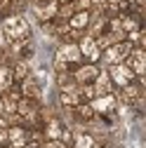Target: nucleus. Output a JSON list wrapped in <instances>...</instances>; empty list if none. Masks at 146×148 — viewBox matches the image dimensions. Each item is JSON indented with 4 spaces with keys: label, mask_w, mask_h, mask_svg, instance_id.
I'll return each mask as SVG.
<instances>
[{
    "label": "nucleus",
    "mask_w": 146,
    "mask_h": 148,
    "mask_svg": "<svg viewBox=\"0 0 146 148\" xmlns=\"http://www.w3.org/2000/svg\"><path fill=\"white\" fill-rule=\"evenodd\" d=\"M26 143H28V127L10 125L7 127V148H24Z\"/></svg>",
    "instance_id": "obj_8"
},
{
    "label": "nucleus",
    "mask_w": 146,
    "mask_h": 148,
    "mask_svg": "<svg viewBox=\"0 0 146 148\" xmlns=\"http://www.w3.org/2000/svg\"><path fill=\"white\" fill-rule=\"evenodd\" d=\"M73 5H76V10L87 12V10H92V0H73Z\"/></svg>",
    "instance_id": "obj_18"
},
{
    "label": "nucleus",
    "mask_w": 146,
    "mask_h": 148,
    "mask_svg": "<svg viewBox=\"0 0 146 148\" xmlns=\"http://www.w3.org/2000/svg\"><path fill=\"white\" fill-rule=\"evenodd\" d=\"M10 68H12V75H14V82H21L24 78H28L31 75V71H33V66H31V61H12L10 64Z\"/></svg>",
    "instance_id": "obj_13"
},
{
    "label": "nucleus",
    "mask_w": 146,
    "mask_h": 148,
    "mask_svg": "<svg viewBox=\"0 0 146 148\" xmlns=\"http://www.w3.org/2000/svg\"><path fill=\"white\" fill-rule=\"evenodd\" d=\"M57 3L59 5H66V3H73V0H57Z\"/></svg>",
    "instance_id": "obj_21"
},
{
    "label": "nucleus",
    "mask_w": 146,
    "mask_h": 148,
    "mask_svg": "<svg viewBox=\"0 0 146 148\" xmlns=\"http://www.w3.org/2000/svg\"><path fill=\"white\" fill-rule=\"evenodd\" d=\"M90 19H92L90 10H87V12L78 10V12H73V16L68 19V26H71L73 31H87V26H90Z\"/></svg>",
    "instance_id": "obj_12"
},
{
    "label": "nucleus",
    "mask_w": 146,
    "mask_h": 148,
    "mask_svg": "<svg viewBox=\"0 0 146 148\" xmlns=\"http://www.w3.org/2000/svg\"><path fill=\"white\" fill-rule=\"evenodd\" d=\"M106 73H108V78H111V82H113V87L116 89H120V87H125L127 82H132L137 75L132 73V68L127 66L125 61H120V64H111V66H106Z\"/></svg>",
    "instance_id": "obj_4"
},
{
    "label": "nucleus",
    "mask_w": 146,
    "mask_h": 148,
    "mask_svg": "<svg viewBox=\"0 0 146 148\" xmlns=\"http://www.w3.org/2000/svg\"><path fill=\"white\" fill-rule=\"evenodd\" d=\"M0 146H5V148H7V127H5V129H0Z\"/></svg>",
    "instance_id": "obj_19"
},
{
    "label": "nucleus",
    "mask_w": 146,
    "mask_h": 148,
    "mask_svg": "<svg viewBox=\"0 0 146 148\" xmlns=\"http://www.w3.org/2000/svg\"><path fill=\"white\" fill-rule=\"evenodd\" d=\"M19 85V89H21V97H31V99H40L43 101V85L33 78V73L28 78H24L21 82H17Z\"/></svg>",
    "instance_id": "obj_9"
},
{
    "label": "nucleus",
    "mask_w": 146,
    "mask_h": 148,
    "mask_svg": "<svg viewBox=\"0 0 146 148\" xmlns=\"http://www.w3.org/2000/svg\"><path fill=\"white\" fill-rule=\"evenodd\" d=\"M90 106H92V110L97 115H108V113L116 110L118 97H116V92H111V94H101V97H94L92 101H90Z\"/></svg>",
    "instance_id": "obj_7"
},
{
    "label": "nucleus",
    "mask_w": 146,
    "mask_h": 148,
    "mask_svg": "<svg viewBox=\"0 0 146 148\" xmlns=\"http://www.w3.org/2000/svg\"><path fill=\"white\" fill-rule=\"evenodd\" d=\"M99 71H101L99 64H87V61H83L78 68H73L71 73H73V80H76L78 85H87V82H94V78L99 75Z\"/></svg>",
    "instance_id": "obj_6"
},
{
    "label": "nucleus",
    "mask_w": 146,
    "mask_h": 148,
    "mask_svg": "<svg viewBox=\"0 0 146 148\" xmlns=\"http://www.w3.org/2000/svg\"><path fill=\"white\" fill-rule=\"evenodd\" d=\"M0 28H3L5 38H7V45L12 40H21V38H33L31 33V24L24 14H10L5 19H0Z\"/></svg>",
    "instance_id": "obj_1"
},
{
    "label": "nucleus",
    "mask_w": 146,
    "mask_h": 148,
    "mask_svg": "<svg viewBox=\"0 0 146 148\" xmlns=\"http://www.w3.org/2000/svg\"><path fill=\"white\" fill-rule=\"evenodd\" d=\"M14 85V75H12V68L7 64H0V92H7Z\"/></svg>",
    "instance_id": "obj_15"
},
{
    "label": "nucleus",
    "mask_w": 146,
    "mask_h": 148,
    "mask_svg": "<svg viewBox=\"0 0 146 148\" xmlns=\"http://www.w3.org/2000/svg\"><path fill=\"white\" fill-rule=\"evenodd\" d=\"M0 148H5V146H0Z\"/></svg>",
    "instance_id": "obj_23"
},
{
    "label": "nucleus",
    "mask_w": 146,
    "mask_h": 148,
    "mask_svg": "<svg viewBox=\"0 0 146 148\" xmlns=\"http://www.w3.org/2000/svg\"><path fill=\"white\" fill-rule=\"evenodd\" d=\"M28 10L33 12L35 19H38V24H43V21H52L54 16H57L59 3L57 0H31Z\"/></svg>",
    "instance_id": "obj_3"
},
{
    "label": "nucleus",
    "mask_w": 146,
    "mask_h": 148,
    "mask_svg": "<svg viewBox=\"0 0 146 148\" xmlns=\"http://www.w3.org/2000/svg\"><path fill=\"white\" fill-rule=\"evenodd\" d=\"M92 87H94V94H97V97H101V94H111V92H116V87H113L111 78H108V73H106V68H101V71H99V75L94 78Z\"/></svg>",
    "instance_id": "obj_10"
},
{
    "label": "nucleus",
    "mask_w": 146,
    "mask_h": 148,
    "mask_svg": "<svg viewBox=\"0 0 146 148\" xmlns=\"http://www.w3.org/2000/svg\"><path fill=\"white\" fill-rule=\"evenodd\" d=\"M78 49H80V54H83V61H87V64H99L101 49L97 47V40L92 38V35L83 33L80 40H78Z\"/></svg>",
    "instance_id": "obj_5"
},
{
    "label": "nucleus",
    "mask_w": 146,
    "mask_h": 148,
    "mask_svg": "<svg viewBox=\"0 0 146 148\" xmlns=\"http://www.w3.org/2000/svg\"><path fill=\"white\" fill-rule=\"evenodd\" d=\"M104 3H106V0H92V5H97V7H101Z\"/></svg>",
    "instance_id": "obj_20"
},
{
    "label": "nucleus",
    "mask_w": 146,
    "mask_h": 148,
    "mask_svg": "<svg viewBox=\"0 0 146 148\" xmlns=\"http://www.w3.org/2000/svg\"><path fill=\"white\" fill-rule=\"evenodd\" d=\"M80 101H83V99H80V94H78V89H76V92H59V106H61L64 110L76 108Z\"/></svg>",
    "instance_id": "obj_14"
},
{
    "label": "nucleus",
    "mask_w": 146,
    "mask_h": 148,
    "mask_svg": "<svg viewBox=\"0 0 146 148\" xmlns=\"http://www.w3.org/2000/svg\"><path fill=\"white\" fill-rule=\"evenodd\" d=\"M61 129H64L61 118L52 115V118L45 120V125H43V136H45V139H59V136H61Z\"/></svg>",
    "instance_id": "obj_11"
},
{
    "label": "nucleus",
    "mask_w": 146,
    "mask_h": 148,
    "mask_svg": "<svg viewBox=\"0 0 146 148\" xmlns=\"http://www.w3.org/2000/svg\"><path fill=\"white\" fill-rule=\"evenodd\" d=\"M132 47H134V45H132L130 40H123V42H116V45H111V47L101 49L99 66H101V68H106V66H111V64H120V61H125L127 57H130Z\"/></svg>",
    "instance_id": "obj_2"
},
{
    "label": "nucleus",
    "mask_w": 146,
    "mask_h": 148,
    "mask_svg": "<svg viewBox=\"0 0 146 148\" xmlns=\"http://www.w3.org/2000/svg\"><path fill=\"white\" fill-rule=\"evenodd\" d=\"M99 148H113V146H99Z\"/></svg>",
    "instance_id": "obj_22"
},
{
    "label": "nucleus",
    "mask_w": 146,
    "mask_h": 148,
    "mask_svg": "<svg viewBox=\"0 0 146 148\" xmlns=\"http://www.w3.org/2000/svg\"><path fill=\"white\" fill-rule=\"evenodd\" d=\"M40 148H68V146L64 141H59V139H45L40 143Z\"/></svg>",
    "instance_id": "obj_17"
},
{
    "label": "nucleus",
    "mask_w": 146,
    "mask_h": 148,
    "mask_svg": "<svg viewBox=\"0 0 146 148\" xmlns=\"http://www.w3.org/2000/svg\"><path fill=\"white\" fill-rule=\"evenodd\" d=\"M73 12H78V10H76V5H73V3L59 5V10H57V19H64V21H68L71 16H73Z\"/></svg>",
    "instance_id": "obj_16"
}]
</instances>
